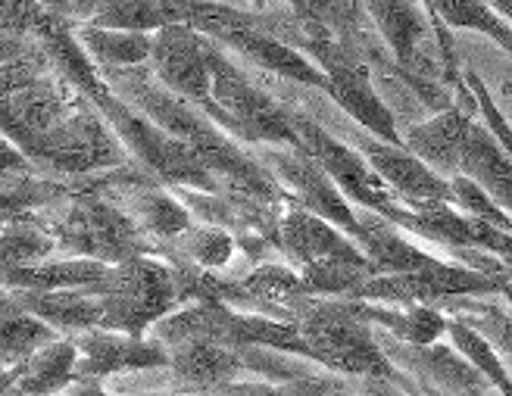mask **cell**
Returning <instances> with one entry per match:
<instances>
[{
	"label": "cell",
	"instance_id": "30bf717a",
	"mask_svg": "<svg viewBox=\"0 0 512 396\" xmlns=\"http://www.w3.org/2000/svg\"><path fill=\"white\" fill-rule=\"evenodd\" d=\"M453 94L456 100L450 110L409 125L400 135L403 147L413 153L416 160H422L434 175H441L447 181L459 175V160H463L469 125L475 122V113H478V103L472 91L466 88V82H459Z\"/></svg>",
	"mask_w": 512,
	"mask_h": 396
},
{
	"label": "cell",
	"instance_id": "cb8c5ba5",
	"mask_svg": "<svg viewBox=\"0 0 512 396\" xmlns=\"http://www.w3.org/2000/svg\"><path fill=\"white\" fill-rule=\"evenodd\" d=\"M431 16L438 19V25H444L447 32L469 29V32L488 35L512 57V29L494 13L488 0H431Z\"/></svg>",
	"mask_w": 512,
	"mask_h": 396
},
{
	"label": "cell",
	"instance_id": "603a6c76",
	"mask_svg": "<svg viewBox=\"0 0 512 396\" xmlns=\"http://www.w3.org/2000/svg\"><path fill=\"white\" fill-rule=\"evenodd\" d=\"M438 312H453V319L466 322L469 328H475L484 340L491 343L494 353L500 356V362L506 365V372L512 375V315L494 303H484L475 297H453L434 306Z\"/></svg>",
	"mask_w": 512,
	"mask_h": 396
},
{
	"label": "cell",
	"instance_id": "8992f818",
	"mask_svg": "<svg viewBox=\"0 0 512 396\" xmlns=\"http://www.w3.org/2000/svg\"><path fill=\"white\" fill-rule=\"evenodd\" d=\"M503 281L478 275L456 262H441L438 269L406 272V275H375L353 290L350 300H366L381 306H438L453 297H494Z\"/></svg>",
	"mask_w": 512,
	"mask_h": 396
},
{
	"label": "cell",
	"instance_id": "ab89813d",
	"mask_svg": "<svg viewBox=\"0 0 512 396\" xmlns=\"http://www.w3.org/2000/svg\"><path fill=\"white\" fill-rule=\"evenodd\" d=\"M0 372H4V368H0Z\"/></svg>",
	"mask_w": 512,
	"mask_h": 396
},
{
	"label": "cell",
	"instance_id": "e575fe53",
	"mask_svg": "<svg viewBox=\"0 0 512 396\" xmlns=\"http://www.w3.org/2000/svg\"><path fill=\"white\" fill-rule=\"evenodd\" d=\"M13 384H16V368H4V372H0V396H4Z\"/></svg>",
	"mask_w": 512,
	"mask_h": 396
},
{
	"label": "cell",
	"instance_id": "ffe728a7",
	"mask_svg": "<svg viewBox=\"0 0 512 396\" xmlns=\"http://www.w3.org/2000/svg\"><path fill=\"white\" fill-rule=\"evenodd\" d=\"M178 22V0H100L85 25L116 32H160Z\"/></svg>",
	"mask_w": 512,
	"mask_h": 396
},
{
	"label": "cell",
	"instance_id": "ac0fdd59",
	"mask_svg": "<svg viewBox=\"0 0 512 396\" xmlns=\"http://www.w3.org/2000/svg\"><path fill=\"white\" fill-rule=\"evenodd\" d=\"M54 328H47L29 309H22L7 287H0V368H13L29 359L44 343L57 340Z\"/></svg>",
	"mask_w": 512,
	"mask_h": 396
},
{
	"label": "cell",
	"instance_id": "d590c367",
	"mask_svg": "<svg viewBox=\"0 0 512 396\" xmlns=\"http://www.w3.org/2000/svg\"><path fill=\"white\" fill-rule=\"evenodd\" d=\"M500 297H503V303H506V312L512 315V281H506V284L500 287Z\"/></svg>",
	"mask_w": 512,
	"mask_h": 396
},
{
	"label": "cell",
	"instance_id": "8fae6325",
	"mask_svg": "<svg viewBox=\"0 0 512 396\" xmlns=\"http://www.w3.org/2000/svg\"><path fill=\"white\" fill-rule=\"evenodd\" d=\"M166 353L169 365L163 368V390L216 393L247 378L241 356L213 340H185L178 347H169Z\"/></svg>",
	"mask_w": 512,
	"mask_h": 396
},
{
	"label": "cell",
	"instance_id": "836d02e7",
	"mask_svg": "<svg viewBox=\"0 0 512 396\" xmlns=\"http://www.w3.org/2000/svg\"><path fill=\"white\" fill-rule=\"evenodd\" d=\"M138 396H219V393H188V390H153V393H138Z\"/></svg>",
	"mask_w": 512,
	"mask_h": 396
},
{
	"label": "cell",
	"instance_id": "4dcf8cb0",
	"mask_svg": "<svg viewBox=\"0 0 512 396\" xmlns=\"http://www.w3.org/2000/svg\"><path fill=\"white\" fill-rule=\"evenodd\" d=\"M419 4H422V7H425V13L431 16V0H419ZM431 19H434V16H431ZM434 25H438V19H434ZM438 41H441V54H444V63H447L450 75H453V78H459V63H456L453 38H450V32L444 29V25H438Z\"/></svg>",
	"mask_w": 512,
	"mask_h": 396
},
{
	"label": "cell",
	"instance_id": "5b68a950",
	"mask_svg": "<svg viewBox=\"0 0 512 396\" xmlns=\"http://www.w3.org/2000/svg\"><path fill=\"white\" fill-rule=\"evenodd\" d=\"M253 156L278 181V188L285 191L288 203L331 222L335 228H341L350 241L360 244L356 209L347 203V197L338 191V184L322 172V166L310 153L300 147H256Z\"/></svg>",
	"mask_w": 512,
	"mask_h": 396
},
{
	"label": "cell",
	"instance_id": "d4e9b609",
	"mask_svg": "<svg viewBox=\"0 0 512 396\" xmlns=\"http://www.w3.org/2000/svg\"><path fill=\"white\" fill-rule=\"evenodd\" d=\"M447 337H450V347L463 359H469L478 372L491 381V387L500 396H512V375L506 372V365L500 362V356L494 353L491 343L484 340L475 328H469L459 319H447Z\"/></svg>",
	"mask_w": 512,
	"mask_h": 396
},
{
	"label": "cell",
	"instance_id": "83f0119b",
	"mask_svg": "<svg viewBox=\"0 0 512 396\" xmlns=\"http://www.w3.org/2000/svg\"><path fill=\"white\" fill-rule=\"evenodd\" d=\"M44 72H47V60H44V54L38 47L32 50V54H25V57H19L13 63H4V66H0V103L10 100L25 85H32L35 78L44 75Z\"/></svg>",
	"mask_w": 512,
	"mask_h": 396
},
{
	"label": "cell",
	"instance_id": "d6a6232c",
	"mask_svg": "<svg viewBox=\"0 0 512 396\" xmlns=\"http://www.w3.org/2000/svg\"><path fill=\"white\" fill-rule=\"evenodd\" d=\"M500 100H503L500 110H506L512 116V75H506L503 82H500Z\"/></svg>",
	"mask_w": 512,
	"mask_h": 396
},
{
	"label": "cell",
	"instance_id": "d6986e66",
	"mask_svg": "<svg viewBox=\"0 0 512 396\" xmlns=\"http://www.w3.org/2000/svg\"><path fill=\"white\" fill-rule=\"evenodd\" d=\"M360 309L369 325L388 331L403 343H413V347H428V343H438L447 334L444 312L431 306H381L360 300Z\"/></svg>",
	"mask_w": 512,
	"mask_h": 396
},
{
	"label": "cell",
	"instance_id": "74e56055",
	"mask_svg": "<svg viewBox=\"0 0 512 396\" xmlns=\"http://www.w3.org/2000/svg\"><path fill=\"white\" fill-rule=\"evenodd\" d=\"M4 396H25V393H19V390H16V384H13V387H10V390L4 393Z\"/></svg>",
	"mask_w": 512,
	"mask_h": 396
},
{
	"label": "cell",
	"instance_id": "7402d4cb",
	"mask_svg": "<svg viewBox=\"0 0 512 396\" xmlns=\"http://www.w3.org/2000/svg\"><path fill=\"white\" fill-rule=\"evenodd\" d=\"M57 253L54 237L44 231V225L32 216H16L0 225V278L7 272L35 266Z\"/></svg>",
	"mask_w": 512,
	"mask_h": 396
},
{
	"label": "cell",
	"instance_id": "ba28073f",
	"mask_svg": "<svg viewBox=\"0 0 512 396\" xmlns=\"http://www.w3.org/2000/svg\"><path fill=\"white\" fill-rule=\"evenodd\" d=\"M75 343V378H88V381H110L119 375H132V372H153V368H166L169 353L160 340L153 337H132L122 331H107V328H94L82 331L72 337Z\"/></svg>",
	"mask_w": 512,
	"mask_h": 396
},
{
	"label": "cell",
	"instance_id": "8d00e7d4",
	"mask_svg": "<svg viewBox=\"0 0 512 396\" xmlns=\"http://www.w3.org/2000/svg\"><path fill=\"white\" fill-rule=\"evenodd\" d=\"M285 4H291L297 13H303V10H306V4H310V0H285Z\"/></svg>",
	"mask_w": 512,
	"mask_h": 396
},
{
	"label": "cell",
	"instance_id": "6da1fadb",
	"mask_svg": "<svg viewBox=\"0 0 512 396\" xmlns=\"http://www.w3.org/2000/svg\"><path fill=\"white\" fill-rule=\"evenodd\" d=\"M66 188L69 191L60 200L32 213L54 237L57 253L97 259L104 266H119L125 259L147 253V237L116 203L97 194L85 181H69Z\"/></svg>",
	"mask_w": 512,
	"mask_h": 396
},
{
	"label": "cell",
	"instance_id": "f546056e",
	"mask_svg": "<svg viewBox=\"0 0 512 396\" xmlns=\"http://www.w3.org/2000/svg\"><path fill=\"white\" fill-rule=\"evenodd\" d=\"M32 44L25 41V38H16V35H7V32H0V66L4 63H13L25 54H32Z\"/></svg>",
	"mask_w": 512,
	"mask_h": 396
},
{
	"label": "cell",
	"instance_id": "5bb4252c",
	"mask_svg": "<svg viewBox=\"0 0 512 396\" xmlns=\"http://www.w3.org/2000/svg\"><path fill=\"white\" fill-rule=\"evenodd\" d=\"M22 309H29L35 319L54 328L63 337H75L82 331H94L104 325V306L88 287L72 290H10Z\"/></svg>",
	"mask_w": 512,
	"mask_h": 396
},
{
	"label": "cell",
	"instance_id": "7a4b0ae2",
	"mask_svg": "<svg viewBox=\"0 0 512 396\" xmlns=\"http://www.w3.org/2000/svg\"><path fill=\"white\" fill-rule=\"evenodd\" d=\"M207 57L213 69V100L203 107V113L225 135H235L256 147H300V138L281 100H275L241 66H235L228 50H222L213 38H207Z\"/></svg>",
	"mask_w": 512,
	"mask_h": 396
},
{
	"label": "cell",
	"instance_id": "4fadbf2b",
	"mask_svg": "<svg viewBox=\"0 0 512 396\" xmlns=\"http://www.w3.org/2000/svg\"><path fill=\"white\" fill-rule=\"evenodd\" d=\"M216 44L225 50H235V54H244V60L253 69L272 72L278 78H288V82L325 91V75L316 69V63L310 57H303L300 50L291 47L288 41H281V38L269 35L266 29H260V22L247 25V29H241V32L225 35Z\"/></svg>",
	"mask_w": 512,
	"mask_h": 396
},
{
	"label": "cell",
	"instance_id": "2e32d148",
	"mask_svg": "<svg viewBox=\"0 0 512 396\" xmlns=\"http://www.w3.org/2000/svg\"><path fill=\"white\" fill-rule=\"evenodd\" d=\"M75 343L72 337H57L35 350L16 368V390L25 396H54L75 381Z\"/></svg>",
	"mask_w": 512,
	"mask_h": 396
},
{
	"label": "cell",
	"instance_id": "484cf974",
	"mask_svg": "<svg viewBox=\"0 0 512 396\" xmlns=\"http://www.w3.org/2000/svg\"><path fill=\"white\" fill-rule=\"evenodd\" d=\"M450 194H453V206L459 209V213H466V216H472V219H478L484 225H491L497 231L512 234V216L503 213V209L488 194H484L475 181H469L463 175L450 178Z\"/></svg>",
	"mask_w": 512,
	"mask_h": 396
},
{
	"label": "cell",
	"instance_id": "3957f363",
	"mask_svg": "<svg viewBox=\"0 0 512 396\" xmlns=\"http://www.w3.org/2000/svg\"><path fill=\"white\" fill-rule=\"evenodd\" d=\"M88 290H94L100 306H104V325L100 328L132 337H144L163 315L178 306L169 266L150 253L110 266L104 278L88 284Z\"/></svg>",
	"mask_w": 512,
	"mask_h": 396
},
{
	"label": "cell",
	"instance_id": "9c48e42d",
	"mask_svg": "<svg viewBox=\"0 0 512 396\" xmlns=\"http://www.w3.org/2000/svg\"><path fill=\"white\" fill-rule=\"evenodd\" d=\"M353 147L372 166V172L394 191V197L406 209H419L428 203H450L453 206L450 181L434 175L403 144H388V141L369 135V131H356Z\"/></svg>",
	"mask_w": 512,
	"mask_h": 396
},
{
	"label": "cell",
	"instance_id": "f1b7e54d",
	"mask_svg": "<svg viewBox=\"0 0 512 396\" xmlns=\"http://www.w3.org/2000/svg\"><path fill=\"white\" fill-rule=\"evenodd\" d=\"M350 396H409L397 378H353Z\"/></svg>",
	"mask_w": 512,
	"mask_h": 396
},
{
	"label": "cell",
	"instance_id": "e0dca14e",
	"mask_svg": "<svg viewBox=\"0 0 512 396\" xmlns=\"http://www.w3.org/2000/svg\"><path fill=\"white\" fill-rule=\"evenodd\" d=\"M110 266L97 259H79V256H60V259H44L35 266H25L16 272H7L0 278V287L7 290H72V287H88L107 275Z\"/></svg>",
	"mask_w": 512,
	"mask_h": 396
},
{
	"label": "cell",
	"instance_id": "277c9868",
	"mask_svg": "<svg viewBox=\"0 0 512 396\" xmlns=\"http://www.w3.org/2000/svg\"><path fill=\"white\" fill-rule=\"evenodd\" d=\"M281 107H285L291 116V125L300 138V150L310 153L313 160L322 166V172L338 184V191L347 197V203L353 200L360 209L378 213L388 222L400 219V213L406 206L394 197V191L388 188V184L372 172V166L363 160L360 153H356L353 147H347L344 141H338L328 128H322L300 107L294 110V107H288V103H281Z\"/></svg>",
	"mask_w": 512,
	"mask_h": 396
},
{
	"label": "cell",
	"instance_id": "7c38bea8",
	"mask_svg": "<svg viewBox=\"0 0 512 396\" xmlns=\"http://www.w3.org/2000/svg\"><path fill=\"white\" fill-rule=\"evenodd\" d=\"M275 250L291 262V269H306L322 259H347V256H363L360 244L335 228L331 222L306 213V209H285V216L278 222V244Z\"/></svg>",
	"mask_w": 512,
	"mask_h": 396
},
{
	"label": "cell",
	"instance_id": "9a60e30c",
	"mask_svg": "<svg viewBox=\"0 0 512 396\" xmlns=\"http://www.w3.org/2000/svg\"><path fill=\"white\" fill-rule=\"evenodd\" d=\"M356 222H360V250L369 256L378 275H406L422 269H438L444 259L431 256L428 250H419L400 234L394 222H388L369 209H356Z\"/></svg>",
	"mask_w": 512,
	"mask_h": 396
},
{
	"label": "cell",
	"instance_id": "1f68e13d",
	"mask_svg": "<svg viewBox=\"0 0 512 396\" xmlns=\"http://www.w3.org/2000/svg\"><path fill=\"white\" fill-rule=\"evenodd\" d=\"M54 396H116V393H110L104 381L75 378L69 387H63V390H60V393H54Z\"/></svg>",
	"mask_w": 512,
	"mask_h": 396
},
{
	"label": "cell",
	"instance_id": "52a82bcc",
	"mask_svg": "<svg viewBox=\"0 0 512 396\" xmlns=\"http://www.w3.org/2000/svg\"><path fill=\"white\" fill-rule=\"evenodd\" d=\"M150 72L163 88L197 103V107H207L213 100V69L207 57V38L182 22L153 32Z\"/></svg>",
	"mask_w": 512,
	"mask_h": 396
},
{
	"label": "cell",
	"instance_id": "44dd1931",
	"mask_svg": "<svg viewBox=\"0 0 512 396\" xmlns=\"http://www.w3.org/2000/svg\"><path fill=\"white\" fill-rule=\"evenodd\" d=\"M75 41L82 44L88 60L97 69H128L141 66L150 60L153 35L141 32H116V29H94V25H82L75 32Z\"/></svg>",
	"mask_w": 512,
	"mask_h": 396
},
{
	"label": "cell",
	"instance_id": "f35d334b",
	"mask_svg": "<svg viewBox=\"0 0 512 396\" xmlns=\"http://www.w3.org/2000/svg\"><path fill=\"white\" fill-rule=\"evenodd\" d=\"M494 396H500V393H494Z\"/></svg>",
	"mask_w": 512,
	"mask_h": 396
},
{
	"label": "cell",
	"instance_id": "4316f807",
	"mask_svg": "<svg viewBox=\"0 0 512 396\" xmlns=\"http://www.w3.org/2000/svg\"><path fill=\"white\" fill-rule=\"evenodd\" d=\"M47 10L38 0H0V32L25 38L41 29Z\"/></svg>",
	"mask_w": 512,
	"mask_h": 396
}]
</instances>
